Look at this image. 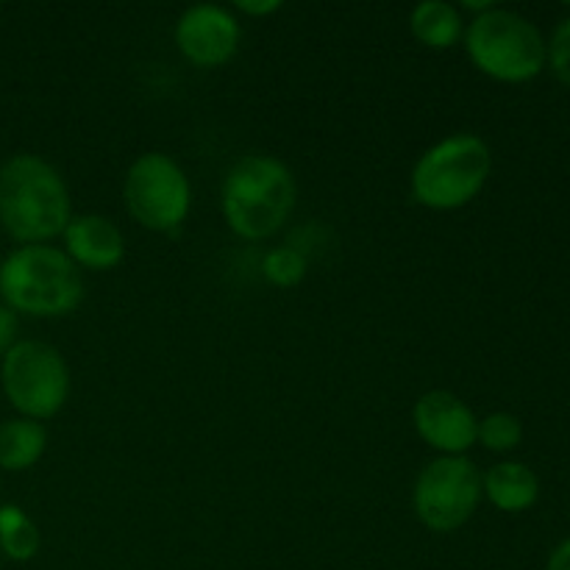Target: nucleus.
<instances>
[{
  "label": "nucleus",
  "instance_id": "obj_1",
  "mask_svg": "<svg viewBox=\"0 0 570 570\" xmlns=\"http://www.w3.org/2000/svg\"><path fill=\"white\" fill-rule=\"evenodd\" d=\"M70 220V189L50 161L17 154L0 165V226L14 243L45 245Z\"/></svg>",
  "mask_w": 570,
  "mask_h": 570
},
{
  "label": "nucleus",
  "instance_id": "obj_2",
  "mask_svg": "<svg viewBox=\"0 0 570 570\" xmlns=\"http://www.w3.org/2000/svg\"><path fill=\"white\" fill-rule=\"evenodd\" d=\"M295 176L273 156H245L223 181V217L243 239H267L282 232L295 209Z\"/></svg>",
  "mask_w": 570,
  "mask_h": 570
},
{
  "label": "nucleus",
  "instance_id": "obj_3",
  "mask_svg": "<svg viewBox=\"0 0 570 570\" xmlns=\"http://www.w3.org/2000/svg\"><path fill=\"white\" fill-rule=\"evenodd\" d=\"M0 295L11 312L61 317L83 301V278L61 248L20 245L0 262Z\"/></svg>",
  "mask_w": 570,
  "mask_h": 570
},
{
  "label": "nucleus",
  "instance_id": "obj_4",
  "mask_svg": "<svg viewBox=\"0 0 570 570\" xmlns=\"http://www.w3.org/2000/svg\"><path fill=\"white\" fill-rule=\"evenodd\" d=\"M490 170L493 156L482 137L451 134L434 142L412 167V200L432 212L462 209L482 193Z\"/></svg>",
  "mask_w": 570,
  "mask_h": 570
},
{
  "label": "nucleus",
  "instance_id": "obj_5",
  "mask_svg": "<svg viewBox=\"0 0 570 570\" xmlns=\"http://www.w3.org/2000/svg\"><path fill=\"white\" fill-rule=\"evenodd\" d=\"M465 50L473 67L501 83H527L546 67V48L540 28L529 17L493 6L465 26Z\"/></svg>",
  "mask_w": 570,
  "mask_h": 570
},
{
  "label": "nucleus",
  "instance_id": "obj_6",
  "mask_svg": "<svg viewBox=\"0 0 570 570\" xmlns=\"http://www.w3.org/2000/svg\"><path fill=\"white\" fill-rule=\"evenodd\" d=\"M0 384L9 404L28 421L59 415L70 395V371L53 345L39 340H17L0 360Z\"/></svg>",
  "mask_w": 570,
  "mask_h": 570
},
{
  "label": "nucleus",
  "instance_id": "obj_7",
  "mask_svg": "<svg viewBox=\"0 0 570 570\" xmlns=\"http://www.w3.org/2000/svg\"><path fill=\"white\" fill-rule=\"evenodd\" d=\"M122 200L134 220L156 234L176 232L193 206L187 173L173 156L150 150L137 156L122 181Z\"/></svg>",
  "mask_w": 570,
  "mask_h": 570
},
{
  "label": "nucleus",
  "instance_id": "obj_8",
  "mask_svg": "<svg viewBox=\"0 0 570 570\" xmlns=\"http://www.w3.org/2000/svg\"><path fill=\"white\" fill-rule=\"evenodd\" d=\"M482 495V473L468 456H438L417 473L412 510L429 532L451 534L471 521Z\"/></svg>",
  "mask_w": 570,
  "mask_h": 570
},
{
  "label": "nucleus",
  "instance_id": "obj_9",
  "mask_svg": "<svg viewBox=\"0 0 570 570\" xmlns=\"http://www.w3.org/2000/svg\"><path fill=\"white\" fill-rule=\"evenodd\" d=\"M412 423L417 438L429 449L440 451V456H465V451L476 445L479 417L460 395L449 390L423 393L412 410Z\"/></svg>",
  "mask_w": 570,
  "mask_h": 570
},
{
  "label": "nucleus",
  "instance_id": "obj_10",
  "mask_svg": "<svg viewBox=\"0 0 570 570\" xmlns=\"http://www.w3.org/2000/svg\"><path fill=\"white\" fill-rule=\"evenodd\" d=\"M239 22L223 6H193L176 22V45L195 67H223L239 48Z\"/></svg>",
  "mask_w": 570,
  "mask_h": 570
},
{
  "label": "nucleus",
  "instance_id": "obj_11",
  "mask_svg": "<svg viewBox=\"0 0 570 570\" xmlns=\"http://www.w3.org/2000/svg\"><path fill=\"white\" fill-rule=\"evenodd\" d=\"M65 254L78 271H115L126 259L122 232L104 215H78L67 223Z\"/></svg>",
  "mask_w": 570,
  "mask_h": 570
},
{
  "label": "nucleus",
  "instance_id": "obj_12",
  "mask_svg": "<svg viewBox=\"0 0 570 570\" xmlns=\"http://www.w3.org/2000/svg\"><path fill=\"white\" fill-rule=\"evenodd\" d=\"M482 493L501 512H527L540 499V479L523 462H499L482 476Z\"/></svg>",
  "mask_w": 570,
  "mask_h": 570
},
{
  "label": "nucleus",
  "instance_id": "obj_13",
  "mask_svg": "<svg viewBox=\"0 0 570 570\" xmlns=\"http://www.w3.org/2000/svg\"><path fill=\"white\" fill-rule=\"evenodd\" d=\"M410 31L426 48L449 50L465 37V17L454 3L423 0L410 11Z\"/></svg>",
  "mask_w": 570,
  "mask_h": 570
},
{
  "label": "nucleus",
  "instance_id": "obj_14",
  "mask_svg": "<svg viewBox=\"0 0 570 570\" xmlns=\"http://www.w3.org/2000/svg\"><path fill=\"white\" fill-rule=\"evenodd\" d=\"M48 449V432L39 421L9 417L0 423V468L9 473H22L37 465Z\"/></svg>",
  "mask_w": 570,
  "mask_h": 570
},
{
  "label": "nucleus",
  "instance_id": "obj_15",
  "mask_svg": "<svg viewBox=\"0 0 570 570\" xmlns=\"http://www.w3.org/2000/svg\"><path fill=\"white\" fill-rule=\"evenodd\" d=\"M39 546L42 538L28 512L17 504L0 507V554L11 562H31L39 554Z\"/></svg>",
  "mask_w": 570,
  "mask_h": 570
},
{
  "label": "nucleus",
  "instance_id": "obj_16",
  "mask_svg": "<svg viewBox=\"0 0 570 570\" xmlns=\"http://www.w3.org/2000/svg\"><path fill=\"white\" fill-rule=\"evenodd\" d=\"M523 423L512 412H493L484 421H479L476 443H482L488 451L495 454H510L521 445Z\"/></svg>",
  "mask_w": 570,
  "mask_h": 570
},
{
  "label": "nucleus",
  "instance_id": "obj_17",
  "mask_svg": "<svg viewBox=\"0 0 570 570\" xmlns=\"http://www.w3.org/2000/svg\"><path fill=\"white\" fill-rule=\"evenodd\" d=\"M262 273L276 287H298L306 276V256L298 248H273L262 259Z\"/></svg>",
  "mask_w": 570,
  "mask_h": 570
},
{
  "label": "nucleus",
  "instance_id": "obj_18",
  "mask_svg": "<svg viewBox=\"0 0 570 570\" xmlns=\"http://www.w3.org/2000/svg\"><path fill=\"white\" fill-rule=\"evenodd\" d=\"M546 65L566 87H570V14L551 33V42L546 48Z\"/></svg>",
  "mask_w": 570,
  "mask_h": 570
},
{
  "label": "nucleus",
  "instance_id": "obj_19",
  "mask_svg": "<svg viewBox=\"0 0 570 570\" xmlns=\"http://www.w3.org/2000/svg\"><path fill=\"white\" fill-rule=\"evenodd\" d=\"M14 343H17V312H11L9 306L0 304V360L9 354Z\"/></svg>",
  "mask_w": 570,
  "mask_h": 570
},
{
  "label": "nucleus",
  "instance_id": "obj_20",
  "mask_svg": "<svg viewBox=\"0 0 570 570\" xmlns=\"http://www.w3.org/2000/svg\"><path fill=\"white\" fill-rule=\"evenodd\" d=\"M278 9H282L278 0H237V11L248 17H271Z\"/></svg>",
  "mask_w": 570,
  "mask_h": 570
},
{
  "label": "nucleus",
  "instance_id": "obj_21",
  "mask_svg": "<svg viewBox=\"0 0 570 570\" xmlns=\"http://www.w3.org/2000/svg\"><path fill=\"white\" fill-rule=\"evenodd\" d=\"M546 570H570V538L562 540V543L551 551Z\"/></svg>",
  "mask_w": 570,
  "mask_h": 570
},
{
  "label": "nucleus",
  "instance_id": "obj_22",
  "mask_svg": "<svg viewBox=\"0 0 570 570\" xmlns=\"http://www.w3.org/2000/svg\"><path fill=\"white\" fill-rule=\"evenodd\" d=\"M0 562H3V554H0Z\"/></svg>",
  "mask_w": 570,
  "mask_h": 570
}]
</instances>
